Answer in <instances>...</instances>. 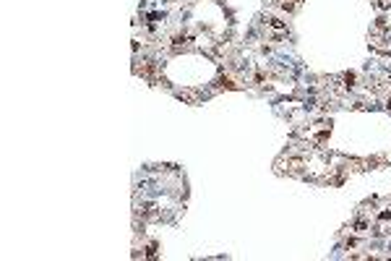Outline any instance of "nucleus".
<instances>
[{
    "mask_svg": "<svg viewBox=\"0 0 391 261\" xmlns=\"http://www.w3.org/2000/svg\"><path fill=\"white\" fill-rule=\"evenodd\" d=\"M277 5L284 8V10H295L297 5H300V0H277Z\"/></svg>",
    "mask_w": 391,
    "mask_h": 261,
    "instance_id": "39448f33",
    "label": "nucleus"
},
{
    "mask_svg": "<svg viewBox=\"0 0 391 261\" xmlns=\"http://www.w3.org/2000/svg\"><path fill=\"white\" fill-rule=\"evenodd\" d=\"M191 34H175V37H172V44H170V50L172 52H183V50H188L191 47Z\"/></svg>",
    "mask_w": 391,
    "mask_h": 261,
    "instance_id": "f257e3e1",
    "label": "nucleus"
},
{
    "mask_svg": "<svg viewBox=\"0 0 391 261\" xmlns=\"http://www.w3.org/2000/svg\"><path fill=\"white\" fill-rule=\"evenodd\" d=\"M216 86H224V89H240V84L235 81L232 76H219V78H216Z\"/></svg>",
    "mask_w": 391,
    "mask_h": 261,
    "instance_id": "20e7f679",
    "label": "nucleus"
},
{
    "mask_svg": "<svg viewBox=\"0 0 391 261\" xmlns=\"http://www.w3.org/2000/svg\"><path fill=\"white\" fill-rule=\"evenodd\" d=\"M144 78H157V63L154 60H141V65L136 68Z\"/></svg>",
    "mask_w": 391,
    "mask_h": 261,
    "instance_id": "f03ea898",
    "label": "nucleus"
},
{
    "mask_svg": "<svg viewBox=\"0 0 391 261\" xmlns=\"http://www.w3.org/2000/svg\"><path fill=\"white\" fill-rule=\"evenodd\" d=\"M381 233H391V212H384L381 217H378V225H376Z\"/></svg>",
    "mask_w": 391,
    "mask_h": 261,
    "instance_id": "7ed1b4c3",
    "label": "nucleus"
}]
</instances>
